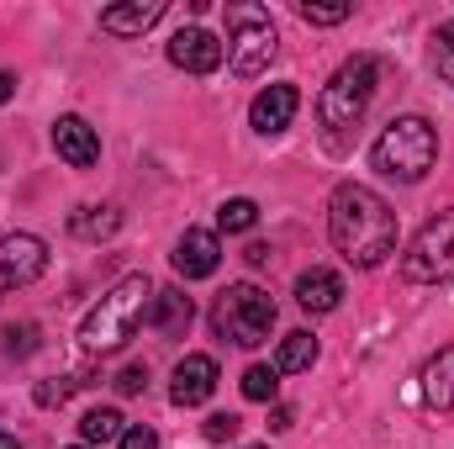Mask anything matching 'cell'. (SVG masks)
<instances>
[{"mask_svg":"<svg viewBox=\"0 0 454 449\" xmlns=\"http://www.w3.org/2000/svg\"><path fill=\"white\" fill-rule=\"evenodd\" d=\"M328 238L354 270H375L386 254H396V212L370 185L343 180L328 196Z\"/></svg>","mask_w":454,"mask_h":449,"instance_id":"6da1fadb","label":"cell"},{"mask_svg":"<svg viewBox=\"0 0 454 449\" xmlns=\"http://www.w3.org/2000/svg\"><path fill=\"white\" fill-rule=\"evenodd\" d=\"M148 302H153V280H148V275H121L112 291L85 312L80 343H85L90 354H112V349H121L127 338L137 334V323L148 318Z\"/></svg>","mask_w":454,"mask_h":449,"instance_id":"7a4b0ae2","label":"cell"},{"mask_svg":"<svg viewBox=\"0 0 454 449\" xmlns=\"http://www.w3.org/2000/svg\"><path fill=\"white\" fill-rule=\"evenodd\" d=\"M370 164L386 175V180H402V185H418L434 164H439V132L428 116H391L386 132L375 138L370 148Z\"/></svg>","mask_w":454,"mask_h":449,"instance_id":"3957f363","label":"cell"},{"mask_svg":"<svg viewBox=\"0 0 454 449\" xmlns=\"http://www.w3.org/2000/svg\"><path fill=\"white\" fill-rule=\"evenodd\" d=\"M375 85H380V64L370 53H354L333 69V80L317 96V122L328 127V138H343L348 127L364 122L370 101H375Z\"/></svg>","mask_w":454,"mask_h":449,"instance_id":"277c9868","label":"cell"},{"mask_svg":"<svg viewBox=\"0 0 454 449\" xmlns=\"http://www.w3.org/2000/svg\"><path fill=\"white\" fill-rule=\"evenodd\" d=\"M212 328H217V338L238 343V349H259V343L270 338V328H275V302H270V291H259L254 280L227 286L223 296H217V307H212Z\"/></svg>","mask_w":454,"mask_h":449,"instance_id":"5b68a950","label":"cell"},{"mask_svg":"<svg viewBox=\"0 0 454 449\" xmlns=\"http://www.w3.org/2000/svg\"><path fill=\"white\" fill-rule=\"evenodd\" d=\"M275 43L280 37H275V21L264 5H254V0L227 5V64H232V75H243V80L264 75L275 59Z\"/></svg>","mask_w":454,"mask_h":449,"instance_id":"8992f818","label":"cell"},{"mask_svg":"<svg viewBox=\"0 0 454 449\" xmlns=\"http://www.w3.org/2000/svg\"><path fill=\"white\" fill-rule=\"evenodd\" d=\"M402 275H407L412 286L454 280V212H439L434 223L407 243V254H402Z\"/></svg>","mask_w":454,"mask_h":449,"instance_id":"52a82bcc","label":"cell"},{"mask_svg":"<svg viewBox=\"0 0 454 449\" xmlns=\"http://www.w3.org/2000/svg\"><path fill=\"white\" fill-rule=\"evenodd\" d=\"M43 270H48V243L37 232H5L0 238V286L5 291L43 280Z\"/></svg>","mask_w":454,"mask_h":449,"instance_id":"ba28073f","label":"cell"},{"mask_svg":"<svg viewBox=\"0 0 454 449\" xmlns=\"http://www.w3.org/2000/svg\"><path fill=\"white\" fill-rule=\"evenodd\" d=\"M169 64L185 75H212V69H223V43L207 27H180L169 37Z\"/></svg>","mask_w":454,"mask_h":449,"instance_id":"9c48e42d","label":"cell"},{"mask_svg":"<svg viewBox=\"0 0 454 449\" xmlns=\"http://www.w3.org/2000/svg\"><path fill=\"white\" fill-rule=\"evenodd\" d=\"M212 391H217V359H212V354H185V359L175 365L169 402H175V407H201V402H212Z\"/></svg>","mask_w":454,"mask_h":449,"instance_id":"30bf717a","label":"cell"},{"mask_svg":"<svg viewBox=\"0 0 454 449\" xmlns=\"http://www.w3.org/2000/svg\"><path fill=\"white\" fill-rule=\"evenodd\" d=\"M53 154L69 164V169H90V164H101V138H96V127L85 122V116H59L53 122Z\"/></svg>","mask_w":454,"mask_h":449,"instance_id":"8fae6325","label":"cell"},{"mask_svg":"<svg viewBox=\"0 0 454 449\" xmlns=\"http://www.w3.org/2000/svg\"><path fill=\"white\" fill-rule=\"evenodd\" d=\"M296 112H301V91H296V85H270V91L254 96L248 127H254L259 138H275V132H286V127L296 122Z\"/></svg>","mask_w":454,"mask_h":449,"instance_id":"7c38bea8","label":"cell"},{"mask_svg":"<svg viewBox=\"0 0 454 449\" xmlns=\"http://www.w3.org/2000/svg\"><path fill=\"white\" fill-rule=\"evenodd\" d=\"M217 264H223V238H217V232L191 227V232L175 243V270H180V280H207V275H217Z\"/></svg>","mask_w":454,"mask_h":449,"instance_id":"4fadbf2b","label":"cell"},{"mask_svg":"<svg viewBox=\"0 0 454 449\" xmlns=\"http://www.w3.org/2000/svg\"><path fill=\"white\" fill-rule=\"evenodd\" d=\"M164 0H127V5H106L101 11V32H112V37H143L148 27H159L164 21Z\"/></svg>","mask_w":454,"mask_h":449,"instance_id":"5bb4252c","label":"cell"},{"mask_svg":"<svg viewBox=\"0 0 454 449\" xmlns=\"http://www.w3.org/2000/svg\"><path fill=\"white\" fill-rule=\"evenodd\" d=\"M343 302V280L333 270H307V275H296V307L301 312H312V318H323V312H339Z\"/></svg>","mask_w":454,"mask_h":449,"instance_id":"9a60e30c","label":"cell"},{"mask_svg":"<svg viewBox=\"0 0 454 449\" xmlns=\"http://www.w3.org/2000/svg\"><path fill=\"white\" fill-rule=\"evenodd\" d=\"M191 318H196V307H191V296L180 291V286H169V291H153V302H148V328L153 334H185L191 328Z\"/></svg>","mask_w":454,"mask_h":449,"instance_id":"2e32d148","label":"cell"},{"mask_svg":"<svg viewBox=\"0 0 454 449\" xmlns=\"http://www.w3.org/2000/svg\"><path fill=\"white\" fill-rule=\"evenodd\" d=\"M423 402L434 413H454V343H444L428 365H423Z\"/></svg>","mask_w":454,"mask_h":449,"instance_id":"e0dca14e","label":"cell"},{"mask_svg":"<svg viewBox=\"0 0 454 449\" xmlns=\"http://www.w3.org/2000/svg\"><path fill=\"white\" fill-rule=\"evenodd\" d=\"M317 365V338L307 334V328H296V334L280 338V349H275V375H301V370H312Z\"/></svg>","mask_w":454,"mask_h":449,"instance_id":"ac0fdd59","label":"cell"},{"mask_svg":"<svg viewBox=\"0 0 454 449\" xmlns=\"http://www.w3.org/2000/svg\"><path fill=\"white\" fill-rule=\"evenodd\" d=\"M116 227H121V212H116V207H74V212H69V232L85 238V243L112 238Z\"/></svg>","mask_w":454,"mask_h":449,"instance_id":"d6986e66","label":"cell"},{"mask_svg":"<svg viewBox=\"0 0 454 449\" xmlns=\"http://www.w3.org/2000/svg\"><path fill=\"white\" fill-rule=\"evenodd\" d=\"M121 434H127V423H121V413H116V407H90V413L80 418V439H85L90 449H96V445H116Z\"/></svg>","mask_w":454,"mask_h":449,"instance_id":"ffe728a7","label":"cell"},{"mask_svg":"<svg viewBox=\"0 0 454 449\" xmlns=\"http://www.w3.org/2000/svg\"><path fill=\"white\" fill-rule=\"evenodd\" d=\"M275 391H280L275 365H248V370H243V397H248V402H275Z\"/></svg>","mask_w":454,"mask_h":449,"instance_id":"44dd1931","label":"cell"},{"mask_svg":"<svg viewBox=\"0 0 454 449\" xmlns=\"http://www.w3.org/2000/svg\"><path fill=\"white\" fill-rule=\"evenodd\" d=\"M296 16H301L307 27H339L343 16H348V0H301Z\"/></svg>","mask_w":454,"mask_h":449,"instance_id":"7402d4cb","label":"cell"},{"mask_svg":"<svg viewBox=\"0 0 454 449\" xmlns=\"http://www.w3.org/2000/svg\"><path fill=\"white\" fill-rule=\"evenodd\" d=\"M254 223H259V207L248 196H232V201H223V212H217V227L223 232H248Z\"/></svg>","mask_w":454,"mask_h":449,"instance_id":"603a6c76","label":"cell"},{"mask_svg":"<svg viewBox=\"0 0 454 449\" xmlns=\"http://www.w3.org/2000/svg\"><path fill=\"white\" fill-rule=\"evenodd\" d=\"M434 69H439L444 85H454V21H444L434 32Z\"/></svg>","mask_w":454,"mask_h":449,"instance_id":"cb8c5ba5","label":"cell"},{"mask_svg":"<svg viewBox=\"0 0 454 449\" xmlns=\"http://www.w3.org/2000/svg\"><path fill=\"white\" fill-rule=\"evenodd\" d=\"M74 386H85V381H74V375L43 381V386H37V407H59V402H69V397H74Z\"/></svg>","mask_w":454,"mask_h":449,"instance_id":"d4e9b609","label":"cell"},{"mask_svg":"<svg viewBox=\"0 0 454 449\" xmlns=\"http://www.w3.org/2000/svg\"><path fill=\"white\" fill-rule=\"evenodd\" d=\"M238 429H243V423H238L232 413H212V418L201 423V434H207V445H227V439H238Z\"/></svg>","mask_w":454,"mask_h":449,"instance_id":"484cf974","label":"cell"},{"mask_svg":"<svg viewBox=\"0 0 454 449\" xmlns=\"http://www.w3.org/2000/svg\"><path fill=\"white\" fill-rule=\"evenodd\" d=\"M116 391H121V397H143V391H148V365H127V370L116 375Z\"/></svg>","mask_w":454,"mask_h":449,"instance_id":"4316f807","label":"cell"},{"mask_svg":"<svg viewBox=\"0 0 454 449\" xmlns=\"http://www.w3.org/2000/svg\"><path fill=\"white\" fill-rule=\"evenodd\" d=\"M32 349H37V323L5 328V354H32Z\"/></svg>","mask_w":454,"mask_h":449,"instance_id":"83f0119b","label":"cell"},{"mask_svg":"<svg viewBox=\"0 0 454 449\" xmlns=\"http://www.w3.org/2000/svg\"><path fill=\"white\" fill-rule=\"evenodd\" d=\"M116 449H159V434H153L148 423H132V429L116 439Z\"/></svg>","mask_w":454,"mask_h":449,"instance_id":"f1b7e54d","label":"cell"},{"mask_svg":"<svg viewBox=\"0 0 454 449\" xmlns=\"http://www.w3.org/2000/svg\"><path fill=\"white\" fill-rule=\"evenodd\" d=\"M291 423H296V407H275V413H270V429H275V434H286Z\"/></svg>","mask_w":454,"mask_h":449,"instance_id":"f546056e","label":"cell"},{"mask_svg":"<svg viewBox=\"0 0 454 449\" xmlns=\"http://www.w3.org/2000/svg\"><path fill=\"white\" fill-rule=\"evenodd\" d=\"M243 259H248L254 270H259V264H270V243H248V248H243Z\"/></svg>","mask_w":454,"mask_h":449,"instance_id":"4dcf8cb0","label":"cell"},{"mask_svg":"<svg viewBox=\"0 0 454 449\" xmlns=\"http://www.w3.org/2000/svg\"><path fill=\"white\" fill-rule=\"evenodd\" d=\"M11 96H16V75H11V69H0V106H5Z\"/></svg>","mask_w":454,"mask_h":449,"instance_id":"1f68e13d","label":"cell"},{"mask_svg":"<svg viewBox=\"0 0 454 449\" xmlns=\"http://www.w3.org/2000/svg\"><path fill=\"white\" fill-rule=\"evenodd\" d=\"M0 449H21L16 445V434H0Z\"/></svg>","mask_w":454,"mask_h":449,"instance_id":"d6a6232c","label":"cell"},{"mask_svg":"<svg viewBox=\"0 0 454 449\" xmlns=\"http://www.w3.org/2000/svg\"><path fill=\"white\" fill-rule=\"evenodd\" d=\"M248 449H270V445H248Z\"/></svg>","mask_w":454,"mask_h":449,"instance_id":"836d02e7","label":"cell"},{"mask_svg":"<svg viewBox=\"0 0 454 449\" xmlns=\"http://www.w3.org/2000/svg\"><path fill=\"white\" fill-rule=\"evenodd\" d=\"M69 449H90V445H69Z\"/></svg>","mask_w":454,"mask_h":449,"instance_id":"e575fe53","label":"cell"}]
</instances>
